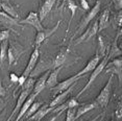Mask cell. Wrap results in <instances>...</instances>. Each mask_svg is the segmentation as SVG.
Wrapping results in <instances>:
<instances>
[{"mask_svg": "<svg viewBox=\"0 0 122 121\" xmlns=\"http://www.w3.org/2000/svg\"><path fill=\"white\" fill-rule=\"evenodd\" d=\"M41 106H42V103H41V102H35V101H34V102L31 103V106H29V109L27 110V112L25 113V115H24V117H25L26 119H27V118L30 117L32 114H35V113L37 112V110H38L39 108H40Z\"/></svg>", "mask_w": 122, "mask_h": 121, "instance_id": "obj_27", "label": "cell"}, {"mask_svg": "<svg viewBox=\"0 0 122 121\" xmlns=\"http://www.w3.org/2000/svg\"><path fill=\"white\" fill-rule=\"evenodd\" d=\"M60 24H61V21L57 22V24L52 29H44V30H41V31H38L37 32V35H36V41H35L36 46H37V47H38V46H40L41 44L43 43V41L46 39V38H48L49 35H51L55 31V30L59 28Z\"/></svg>", "mask_w": 122, "mask_h": 121, "instance_id": "obj_11", "label": "cell"}, {"mask_svg": "<svg viewBox=\"0 0 122 121\" xmlns=\"http://www.w3.org/2000/svg\"><path fill=\"white\" fill-rule=\"evenodd\" d=\"M67 6L71 10V18H73L74 15H75V10H77V5L72 0H67Z\"/></svg>", "mask_w": 122, "mask_h": 121, "instance_id": "obj_30", "label": "cell"}, {"mask_svg": "<svg viewBox=\"0 0 122 121\" xmlns=\"http://www.w3.org/2000/svg\"><path fill=\"white\" fill-rule=\"evenodd\" d=\"M22 53V49L17 50V48H14L13 46L7 48V59H9V65H12L14 62L19 57V55Z\"/></svg>", "mask_w": 122, "mask_h": 121, "instance_id": "obj_22", "label": "cell"}, {"mask_svg": "<svg viewBox=\"0 0 122 121\" xmlns=\"http://www.w3.org/2000/svg\"><path fill=\"white\" fill-rule=\"evenodd\" d=\"M31 92H32V89H27V90H23V91H22L21 94L19 95V97H18L17 104H16L15 109H14V111L12 112V114H10V119L7 120V121H10L14 116H15V115H18V113H19V111H20L21 106H23L24 101H25L26 98L28 97L30 94H31Z\"/></svg>", "mask_w": 122, "mask_h": 121, "instance_id": "obj_9", "label": "cell"}, {"mask_svg": "<svg viewBox=\"0 0 122 121\" xmlns=\"http://www.w3.org/2000/svg\"><path fill=\"white\" fill-rule=\"evenodd\" d=\"M107 60H107V55H104L103 57H102V60L98 63V65H97L96 67H95V69L93 70V72H92V74L90 75V78H89V81H88L87 84H86V86L84 87V89L80 90L79 92H78V94L76 95V97H75L76 99L79 97V96H81V94H84L85 91H87L89 88H90L91 85H92L93 82L95 81V79L98 77L99 74L102 73V71H103L104 67H105V65H107Z\"/></svg>", "mask_w": 122, "mask_h": 121, "instance_id": "obj_2", "label": "cell"}, {"mask_svg": "<svg viewBox=\"0 0 122 121\" xmlns=\"http://www.w3.org/2000/svg\"><path fill=\"white\" fill-rule=\"evenodd\" d=\"M6 95V89L3 88L2 86V81H1V76H0V97H3Z\"/></svg>", "mask_w": 122, "mask_h": 121, "instance_id": "obj_33", "label": "cell"}, {"mask_svg": "<svg viewBox=\"0 0 122 121\" xmlns=\"http://www.w3.org/2000/svg\"><path fill=\"white\" fill-rule=\"evenodd\" d=\"M101 60H102V57H101L100 55H98V54H96L95 56H93L92 59L89 60L87 66H86L84 69L80 70L78 73H76V75H77V76H82V75H85V74H87L88 72H90V71H93L94 69H95L96 66L98 65V63L100 62Z\"/></svg>", "mask_w": 122, "mask_h": 121, "instance_id": "obj_12", "label": "cell"}, {"mask_svg": "<svg viewBox=\"0 0 122 121\" xmlns=\"http://www.w3.org/2000/svg\"><path fill=\"white\" fill-rule=\"evenodd\" d=\"M79 78H80V76H77L75 74V75H73V76H71V77H69L67 79H65V81L56 84L53 88H51L52 92H53L54 94H59V93L63 92V91L67 90L68 88H70L74 82H77V81H78Z\"/></svg>", "mask_w": 122, "mask_h": 121, "instance_id": "obj_7", "label": "cell"}, {"mask_svg": "<svg viewBox=\"0 0 122 121\" xmlns=\"http://www.w3.org/2000/svg\"><path fill=\"white\" fill-rule=\"evenodd\" d=\"M19 23L20 24H28V25H31L34 26L36 29H37V31H41V30H44V27L42 25V22L40 21V19H39V15L38 13H29L28 16L23 19V20H20L19 21Z\"/></svg>", "mask_w": 122, "mask_h": 121, "instance_id": "obj_6", "label": "cell"}, {"mask_svg": "<svg viewBox=\"0 0 122 121\" xmlns=\"http://www.w3.org/2000/svg\"><path fill=\"white\" fill-rule=\"evenodd\" d=\"M4 106H5V101L2 97H0V113L2 112V110L4 109Z\"/></svg>", "mask_w": 122, "mask_h": 121, "instance_id": "obj_38", "label": "cell"}, {"mask_svg": "<svg viewBox=\"0 0 122 121\" xmlns=\"http://www.w3.org/2000/svg\"><path fill=\"white\" fill-rule=\"evenodd\" d=\"M62 113H63V112H59L56 115H54V116L50 117V118H49V119L47 120V121H56L57 119H59V117L61 116V115H62Z\"/></svg>", "mask_w": 122, "mask_h": 121, "instance_id": "obj_36", "label": "cell"}, {"mask_svg": "<svg viewBox=\"0 0 122 121\" xmlns=\"http://www.w3.org/2000/svg\"><path fill=\"white\" fill-rule=\"evenodd\" d=\"M80 4H81V7L84 10H90V5H89V2L87 0H80Z\"/></svg>", "mask_w": 122, "mask_h": 121, "instance_id": "obj_32", "label": "cell"}, {"mask_svg": "<svg viewBox=\"0 0 122 121\" xmlns=\"http://www.w3.org/2000/svg\"><path fill=\"white\" fill-rule=\"evenodd\" d=\"M1 7H2V10H3V12L5 14H7L9 16H10V17L16 18V19L19 18L18 13L16 12V10L14 9L13 5H10L9 2H1Z\"/></svg>", "mask_w": 122, "mask_h": 121, "instance_id": "obj_23", "label": "cell"}, {"mask_svg": "<svg viewBox=\"0 0 122 121\" xmlns=\"http://www.w3.org/2000/svg\"><path fill=\"white\" fill-rule=\"evenodd\" d=\"M113 74L112 76L109 78L107 85L103 87V89L100 91V93L98 94V96L96 97L95 102L97 103V106H101V108H105L109 104L110 97H111V91H112V81H113Z\"/></svg>", "mask_w": 122, "mask_h": 121, "instance_id": "obj_3", "label": "cell"}, {"mask_svg": "<svg viewBox=\"0 0 122 121\" xmlns=\"http://www.w3.org/2000/svg\"><path fill=\"white\" fill-rule=\"evenodd\" d=\"M77 106H78V101H77V99L75 97H72V98H70V99H68L67 101H64V102L62 104H60V106L52 108L51 112H55V113L56 112H64L68 109L76 108Z\"/></svg>", "mask_w": 122, "mask_h": 121, "instance_id": "obj_13", "label": "cell"}, {"mask_svg": "<svg viewBox=\"0 0 122 121\" xmlns=\"http://www.w3.org/2000/svg\"><path fill=\"white\" fill-rule=\"evenodd\" d=\"M0 65H1V63H0Z\"/></svg>", "mask_w": 122, "mask_h": 121, "instance_id": "obj_44", "label": "cell"}, {"mask_svg": "<svg viewBox=\"0 0 122 121\" xmlns=\"http://www.w3.org/2000/svg\"><path fill=\"white\" fill-rule=\"evenodd\" d=\"M66 57H67V50H66V49H62V50L59 52V54L56 55V57H55V60H53L52 68L55 69V68H59L61 66H63L66 60Z\"/></svg>", "mask_w": 122, "mask_h": 121, "instance_id": "obj_21", "label": "cell"}, {"mask_svg": "<svg viewBox=\"0 0 122 121\" xmlns=\"http://www.w3.org/2000/svg\"><path fill=\"white\" fill-rule=\"evenodd\" d=\"M39 55H40V52H39L38 47H36V49L34 50V52H32L31 55H30V57H29L28 64H27L25 70H24V72L22 73V75H24L25 77H28L30 74H31L32 70L35 69L36 64H37V62H38V60H39Z\"/></svg>", "mask_w": 122, "mask_h": 121, "instance_id": "obj_8", "label": "cell"}, {"mask_svg": "<svg viewBox=\"0 0 122 121\" xmlns=\"http://www.w3.org/2000/svg\"><path fill=\"white\" fill-rule=\"evenodd\" d=\"M109 22H110V10L107 9L103 10V13L101 14L100 18H99V22H98V30L97 32H100L103 29H105L109 26Z\"/></svg>", "mask_w": 122, "mask_h": 121, "instance_id": "obj_19", "label": "cell"}, {"mask_svg": "<svg viewBox=\"0 0 122 121\" xmlns=\"http://www.w3.org/2000/svg\"><path fill=\"white\" fill-rule=\"evenodd\" d=\"M27 77H25L24 75H21V76H19V79H18V82H19V85L20 86H22V84H23L24 81H25V79H26Z\"/></svg>", "mask_w": 122, "mask_h": 121, "instance_id": "obj_39", "label": "cell"}, {"mask_svg": "<svg viewBox=\"0 0 122 121\" xmlns=\"http://www.w3.org/2000/svg\"><path fill=\"white\" fill-rule=\"evenodd\" d=\"M97 30H98V21H94L92 24L87 28V30L82 34L76 41H74V45H78L80 43H85L90 41L92 38L97 34Z\"/></svg>", "mask_w": 122, "mask_h": 121, "instance_id": "obj_5", "label": "cell"}, {"mask_svg": "<svg viewBox=\"0 0 122 121\" xmlns=\"http://www.w3.org/2000/svg\"><path fill=\"white\" fill-rule=\"evenodd\" d=\"M97 106H97L96 102L85 103V104H82V106H80L79 108L76 110V112H75V120L78 119L79 117H81L82 115L87 114L88 112H90V111H92V110H94L95 108H97Z\"/></svg>", "mask_w": 122, "mask_h": 121, "instance_id": "obj_20", "label": "cell"}, {"mask_svg": "<svg viewBox=\"0 0 122 121\" xmlns=\"http://www.w3.org/2000/svg\"><path fill=\"white\" fill-rule=\"evenodd\" d=\"M116 115H117L118 119L121 118V102L118 103V109H117V111H116Z\"/></svg>", "mask_w": 122, "mask_h": 121, "instance_id": "obj_37", "label": "cell"}, {"mask_svg": "<svg viewBox=\"0 0 122 121\" xmlns=\"http://www.w3.org/2000/svg\"><path fill=\"white\" fill-rule=\"evenodd\" d=\"M37 94H35V93H32V94H30L28 97L25 99V101H24V103H23V106H21V109H20V111H19L18 113V115H17V118H16V120L15 121H19L21 119L22 117L25 115V113L27 112V110L29 109V106H31V103L35 101L36 99V97H37Z\"/></svg>", "mask_w": 122, "mask_h": 121, "instance_id": "obj_15", "label": "cell"}, {"mask_svg": "<svg viewBox=\"0 0 122 121\" xmlns=\"http://www.w3.org/2000/svg\"><path fill=\"white\" fill-rule=\"evenodd\" d=\"M107 42L104 41V39L99 35L98 37V47H97V53L98 55H100L101 57H103L105 55V51H107Z\"/></svg>", "mask_w": 122, "mask_h": 121, "instance_id": "obj_25", "label": "cell"}, {"mask_svg": "<svg viewBox=\"0 0 122 121\" xmlns=\"http://www.w3.org/2000/svg\"><path fill=\"white\" fill-rule=\"evenodd\" d=\"M99 117H100V116H99V115H98V116H96L95 118H94V119H92V121H96V120H97V119H98V118H99Z\"/></svg>", "mask_w": 122, "mask_h": 121, "instance_id": "obj_41", "label": "cell"}, {"mask_svg": "<svg viewBox=\"0 0 122 121\" xmlns=\"http://www.w3.org/2000/svg\"><path fill=\"white\" fill-rule=\"evenodd\" d=\"M35 82H36V81H35V78L32 77V76H28L26 79H25V81L22 84V86H21V88H22V91L23 90H27V89H32L34 88V85H35Z\"/></svg>", "mask_w": 122, "mask_h": 121, "instance_id": "obj_28", "label": "cell"}, {"mask_svg": "<svg viewBox=\"0 0 122 121\" xmlns=\"http://www.w3.org/2000/svg\"><path fill=\"white\" fill-rule=\"evenodd\" d=\"M111 121H114V120H111Z\"/></svg>", "mask_w": 122, "mask_h": 121, "instance_id": "obj_43", "label": "cell"}, {"mask_svg": "<svg viewBox=\"0 0 122 121\" xmlns=\"http://www.w3.org/2000/svg\"><path fill=\"white\" fill-rule=\"evenodd\" d=\"M55 1H56V0H45V1H44V3L42 4V6H41V9L38 13L39 19H40L41 22H42L44 19L46 18V16L50 13V10L52 9V6L54 5Z\"/></svg>", "mask_w": 122, "mask_h": 121, "instance_id": "obj_14", "label": "cell"}, {"mask_svg": "<svg viewBox=\"0 0 122 121\" xmlns=\"http://www.w3.org/2000/svg\"><path fill=\"white\" fill-rule=\"evenodd\" d=\"M66 111H67V113H66V121H75V108L68 109Z\"/></svg>", "mask_w": 122, "mask_h": 121, "instance_id": "obj_29", "label": "cell"}, {"mask_svg": "<svg viewBox=\"0 0 122 121\" xmlns=\"http://www.w3.org/2000/svg\"><path fill=\"white\" fill-rule=\"evenodd\" d=\"M114 5H115L116 10H121V9H122V0H114Z\"/></svg>", "mask_w": 122, "mask_h": 121, "instance_id": "obj_34", "label": "cell"}, {"mask_svg": "<svg viewBox=\"0 0 122 121\" xmlns=\"http://www.w3.org/2000/svg\"><path fill=\"white\" fill-rule=\"evenodd\" d=\"M100 6H101V0H97L95 5H94V6L90 10H88L87 15L82 17L81 21H80L79 24L77 25V29H76L75 34H74V35L71 38V41H73V39L77 35V34L80 32V30H82L84 28H86V27H88L89 23H90V22L97 16V14L99 13V10H100Z\"/></svg>", "mask_w": 122, "mask_h": 121, "instance_id": "obj_1", "label": "cell"}, {"mask_svg": "<svg viewBox=\"0 0 122 121\" xmlns=\"http://www.w3.org/2000/svg\"><path fill=\"white\" fill-rule=\"evenodd\" d=\"M62 67L63 66H61L59 68H55L52 72L49 73L46 81V88H50L51 89V88H53L57 84V77H59V74L61 72V70H62Z\"/></svg>", "mask_w": 122, "mask_h": 121, "instance_id": "obj_17", "label": "cell"}, {"mask_svg": "<svg viewBox=\"0 0 122 121\" xmlns=\"http://www.w3.org/2000/svg\"><path fill=\"white\" fill-rule=\"evenodd\" d=\"M0 23L10 27V28L13 26H19V22L17 21V19H14L4 12H0Z\"/></svg>", "mask_w": 122, "mask_h": 121, "instance_id": "obj_18", "label": "cell"}, {"mask_svg": "<svg viewBox=\"0 0 122 121\" xmlns=\"http://www.w3.org/2000/svg\"><path fill=\"white\" fill-rule=\"evenodd\" d=\"M10 37V30L9 29H4L2 31H0V41H4V40H7Z\"/></svg>", "mask_w": 122, "mask_h": 121, "instance_id": "obj_31", "label": "cell"}, {"mask_svg": "<svg viewBox=\"0 0 122 121\" xmlns=\"http://www.w3.org/2000/svg\"><path fill=\"white\" fill-rule=\"evenodd\" d=\"M60 1H61V0H56V5H59V3H60Z\"/></svg>", "mask_w": 122, "mask_h": 121, "instance_id": "obj_42", "label": "cell"}, {"mask_svg": "<svg viewBox=\"0 0 122 121\" xmlns=\"http://www.w3.org/2000/svg\"><path fill=\"white\" fill-rule=\"evenodd\" d=\"M10 81H13V82H17L18 79H19V76L17 75V74H15V73H10Z\"/></svg>", "mask_w": 122, "mask_h": 121, "instance_id": "obj_35", "label": "cell"}, {"mask_svg": "<svg viewBox=\"0 0 122 121\" xmlns=\"http://www.w3.org/2000/svg\"><path fill=\"white\" fill-rule=\"evenodd\" d=\"M104 73H110L112 72L113 75H117L118 76V81H119V86H121L122 84V60L119 59H114L112 62H110L107 65H105L104 67Z\"/></svg>", "mask_w": 122, "mask_h": 121, "instance_id": "obj_4", "label": "cell"}, {"mask_svg": "<svg viewBox=\"0 0 122 121\" xmlns=\"http://www.w3.org/2000/svg\"><path fill=\"white\" fill-rule=\"evenodd\" d=\"M117 23H118V26H119V27H121V10H119V13H118Z\"/></svg>", "mask_w": 122, "mask_h": 121, "instance_id": "obj_40", "label": "cell"}, {"mask_svg": "<svg viewBox=\"0 0 122 121\" xmlns=\"http://www.w3.org/2000/svg\"><path fill=\"white\" fill-rule=\"evenodd\" d=\"M75 86H76V82H74V84L72 85L70 88H68L67 90H65V91H63V92L59 93V95H57L56 97H55L54 99L48 104V106H50V108H54V106H60V104H62L64 101H65L66 98L69 96V94L72 92V90L74 89V87Z\"/></svg>", "mask_w": 122, "mask_h": 121, "instance_id": "obj_10", "label": "cell"}, {"mask_svg": "<svg viewBox=\"0 0 122 121\" xmlns=\"http://www.w3.org/2000/svg\"><path fill=\"white\" fill-rule=\"evenodd\" d=\"M120 32L121 31H119L118 35L116 37L115 41H114V43H113V45H112V48H111V51H110V54H109V56H107V60H110L111 57H114V56H116V55H120V54H121V50L117 47V40H118L119 35H120Z\"/></svg>", "mask_w": 122, "mask_h": 121, "instance_id": "obj_26", "label": "cell"}, {"mask_svg": "<svg viewBox=\"0 0 122 121\" xmlns=\"http://www.w3.org/2000/svg\"><path fill=\"white\" fill-rule=\"evenodd\" d=\"M7 48H9V42H7V40L2 41L1 44H0V63L1 64L6 60Z\"/></svg>", "mask_w": 122, "mask_h": 121, "instance_id": "obj_24", "label": "cell"}, {"mask_svg": "<svg viewBox=\"0 0 122 121\" xmlns=\"http://www.w3.org/2000/svg\"><path fill=\"white\" fill-rule=\"evenodd\" d=\"M48 75H49V71H46V72L35 82L34 88H32V93H35V94L38 95V94H40L44 89H45L46 88V81H47Z\"/></svg>", "mask_w": 122, "mask_h": 121, "instance_id": "obj_16", "label": "cell"}]
</instances>
